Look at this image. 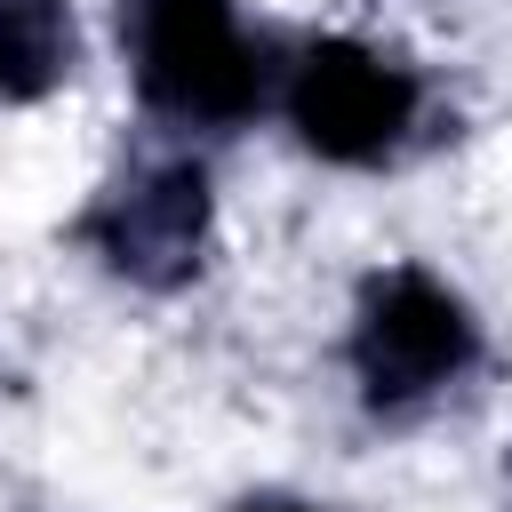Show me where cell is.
<instances>
[{
  "instance_id": "6da1fadb",
  "label": "cell",
  "mask_w": 512,
  "mask_h": 512,
  "mask_svg": "<svg viewBox=\"0 0 512 512\" xmlns=\"http://www.w3.org/2000/svg\"><path fill=\"white\" fill-rule=\"evenodd\" d=\"M136 96L184 128H240L264 104V56L232 0H120Z\"/></svg>"
},
{
  "instance_id": "7a4b0ae2",
  "label": "cell",
  "mask_w": 512,
  "mask_h": 512,
  "mask_svg": "<svg viewBox=\"0 0 512 512\" xmlns=\"http://www.w3.org/2000/svg\"><path fill=\"white\" fill-rule=\"evenodd\" d=\"M472 360H480V320L424 264H392V272H376L360 288V312H352V376H360V392L376 408H416V400L448 392Z\"/></svg>"
},
{
  "instance_id": "3957f363",
  "label": "cell",
  "mask_w": 512,
  "mask_h": 512,
  "mask_svg": "<svg viewBox=\"0 0 512 512\" xmlns=\"http://www.w3.org/2000/svg\"><path fill=\"white\" fill-rule=\"evenodd\" d=\"M416 72L384 64L360 40H312L288 72V120L296 136L336 168H376L416 128Z\"/></svg>"
},
{
  "instance_id": "277c9868",
  "label": "cell",
  "mask_w": 512,
  "mask_h": 512,
  "mask_svg": "<svg viewBox=\"0 0 512 512\" xmlns=\"http://www.w3.org/2000/svg\"><path fill=\"white\" fill-rule=\"evenodd\" d=\"M88 248L136 288H184L208 256V168L168 152L112 176L88 208Z\"/></svg>"
},
{
  "instance_id": "5b68a950",
  "label": "cell",
  "mask_w": 512,
  "mask_h": 512,
  "mask_svg": "<svg viewBox=\"0 0 512 512\" xmlns=\"http://www.w3.org/2000/svg\"><path fill=\"white\" fill-rule=\"evenodd\" d=\"M80 64V24L64 0H0V104H40Z\"/></svg>"
},
{
  "instance_id": "8992f818",
  "label": "cell",
  "mask_w": 512,
  "mask_h": 512,
  "mask_svg": "<svg viewBox=\"0 0 512 512\" xmlns=\"http://www.w3.org/2000/svg\"><path fill=\"white\" fill-rule=\"evenodd\" d=\"M240 512H312V504H296V496H248Z\"/></svg>"
}]
</instances>
